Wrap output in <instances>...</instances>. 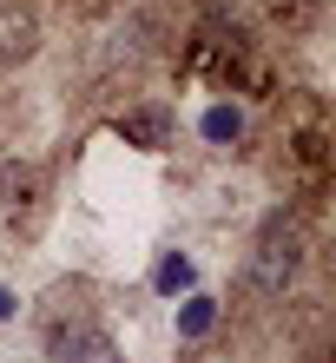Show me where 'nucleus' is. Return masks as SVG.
I'll list each match as a JSON object with an SVG mask.
<instances>
[{
    "instance_id": "7ed1b4c3",
    "label": "nucleus",
    "mask_w": 336,
    "mask_h": 363,
    "mask_svg": "<svg viewBox=\"0 0 336 363\" xmlns=\"http://www.w3.org/2000/svg\"><path fill=\"white\" fill-rule=\"evenodd\" d=\"M119 139L139 145V152H165V145H172V113H165V106H132V113L119 119Z\"/></svg>"
},
{
    "instance_id": "39448f33",
    "label": "nucleus",
    "mask_w": 336,
    "mask_h": 363,
    "mask_svg": "<svg viewBox=\"0 0 336 363\" xmlns=\"http://www.w3.org/2000/svg\"><path fill=\"white\" fill-rule=\"evenodd\" d=\"M192 284H198V264L185 258V251H165V258L152 264V291H158V297H185Z\"/></svg>"
},
{
    "instance_id": "f03ea898",
    "label": "nucleus",
    "mask_w": 336,
    "mask_h": 363,
    "mask_svg": "<svg viewBox=\"0 0 336 363\" xmlns=\"http://www.w3.org/2000/svg\"><path fill=\"white\" fill-rule=\"evenodd\" d=\"M47 350H53V363H119L112 357V337L99 330V324H53L47 330Z\"/></svg>"
},
{
    "instance_id": "0eeeda50",
    "label": "nucleus",
    "mask_w": 336,
    "mask_h": 363,
    "mask_svg": "<svg viewBox=\"0 0 336 363\" xmlns=\"http://www.w3.org/2000/svg\"><path fill=\"white\" fill-rule=\"evenodd\" d=\"M198 133L212 139V145H238L244 139V113H238V106H212V113L198 119Z\"/></svg>"
},
{
    "instance_id": "423d86ee",
    "label": "nucleus",
    "mask_w": 336,
    "mask_h": 363,
    "mask_svg": "<svg viewBox=\"0 0 336 363\" xmlns=\"http://www.w3.org/2000/svg\"><path fill=\"white\" fill-rule=\"evenodd\" d=\"M212 324H218V297L185 291V304H178V337H185V344H198V337H212Z\"/></svg>"
},
{
    "instance_id": "6e6552de",
    "label": "nucleus",
    "mask_w": 336,
    "mask_h": 363,
    "mask_svg": "<svg viewBox=\"0 0 336 363\" xmlns=\"http://www.w3.org/2000/svg\"><path fill=\"white\" fill-rule=\"evenodd\" d=\"M13 304H20V297H13L7 284H0V324H7V317H13Z\"/></svg>"
},
{
    "instance_id": "f257e3e1",
    "label": "nucleus",
    "mask_w": 336,
    "mask_h": 363,
    "mask_svg": "<svg viewBox=\"0 0 336 363\" xmlns=\"http://www.w3.org/2000/svg\"><path fill=\"white\" fill-rule=\"evenodd\" d=\"M297 264H303V238L284 218H270L264 238H257V251H250V284H257L264 297H284L290 277H297Z\"/></svg>"
},
{
    "instance_id": "20e7f679",
    "label": "nucleus",
    "mask_w": 336,
    "mask_h": 363,
    "mask_svg": "<svg viewBox=\"0 0 336 363\" xmlns=\"http://www.w3.org/2000/svg\"><path fill=\"white\" fill-rule=\"evenodd\" d=\"M40 47V20L27 7H0V67H13V60H27Z\"/></svg>"
}]
</instances>
